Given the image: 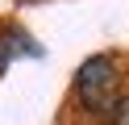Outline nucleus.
I'll list each match as a JSON object with an SVG mask.
<instances>
[{"mask_svg": "<svg viewBox=\"0 0 129 125\" xmlns=\"http://www.w3.org/2000/svg\"><path fill=\"white\" fill-rule=\"evenodd\" d=\"M13 54H38V46H34L21 29H4V33H0V71L9 67Z\"/></svg>", "mask_w": 129, "mask_h": 125, "instance_id": "obj_2", "label": "nucleus"}, {"mask_svg": "<svg viewBox=\"0 0 129 125\" xmlns=\"http://www.w3.org/2000/svg\"><path fill=\"white\" fill-rule=\"evenodd\" d=\"M75 92L83 100V108L100 121H112L121 104V79H117V63L108 54H92L83 67L75 71Z\"/></svg>", "mask_w": 129, "mask_h": 125, "instance_id": "obj_1", "label": "nucleus"}, {"mask_svg": "<svg viewBox=\"0 0 129 125\" xmlns=\"http://www.w3.org/2000/svg\"><path fill=\"white\" fill-rule=\"evenodd\" d=\"M112 125H129V96H121V104H117V117H112Z\"/></svg>", "mask_w": 129, "mask_h": 125, "instance_id": "obj_3", "label": "nucleus"}]
</instances>
